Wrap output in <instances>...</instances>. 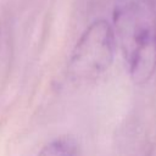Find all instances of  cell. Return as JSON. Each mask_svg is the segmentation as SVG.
Segmentation results:
<instances>
[{
	"instance_id": "6da1fadb",
	"label": "cell",
	"mask_w": 156,
	"mask_h": 156,
	"mask_svg": "<svg viewBox=\"0 0 156 156\" xmlns=\"http://www.w3.org/2000/svg\"><path fill=\"white\" fill-rule=\"evenodd\" d=\"M113 30L130 79L146 83L156 71V4L154 0H119L113 9Z\"/></svg>"
},
{
	"instance_id": "7a4b0ae2",
	"label": "cell",
	"mask_w": 156,
	"mask_h": 156,
	"mask_svg": "<svg viewBox=\"0 0 156 156\" xmlns=\"http://www.w3.org/2000/svg\"><path fill=\"white\" fill-rule=\"evenodd\" d=\"M116 43L113 27L106 20L90 23L71 52L67 67L69 78L82 84L104 74L113 62Z\"/></svg>"
},
{
	"instance_id": "3957f363",
	"label": "cell",
	"mask_w": 156,
	"mask_h": 156,
	"mask_svg": "<svg viewBox=\"0 0 156 156\" xmlns=\"http://www.w3.org/2000/svg\"><path fill=\"white\" fill-rule=\"evenodd\" d=\"M37 156H79V150L72 138L58 136L48 143Z\"/></svg>"
}]
</instances>
